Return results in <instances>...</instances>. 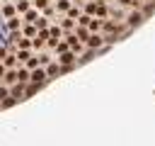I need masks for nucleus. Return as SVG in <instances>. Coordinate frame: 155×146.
I'll return each mask as SVG.
<instances>
[{
	"label": "nucleus",
	"instance_id": "bb28decb",
	"mask_svg": "<svg viewBox=\"0 0 155 146\" xmlns=\"http://www.w3.org/2000/svg\"><path fill=\"white\" fill-rule=\"evenodd\" d=\"M34 24H36L39 29H44V27H48V24H51V19H48V17H44V15H39V19H36Z\"/></svg>",
	"mask_w": 155,
	"mask_h": 146
},
{
	"label": "nucleus",
	"instance_id": "f3484780",
	"mask_svg": "<svg viewBox=\"0 0 155 146\" xmlns=\"http://www.w3.org/2000/svg\"><path fill=\"white\" fill-rule=\"evenodd\" d=\"M15 46H17V49H34V46H31V39H29V36H24V34L15 41Z\"/></svg>",
	"mask_w": 155,
	"mask_h": 146
},
{
	"label": "nucleus",
	"instance_id": "ddd939ff",
	"mask_svg": "<svg viewBox=\"0 0 155 146\" xmlns=\"http://www.w3.org/2000/svg\"><path fill=\"white\" fill-rule=\"evenodd\" d=\"M39 15H41V12H39L36 7H29V10L22 15V19H24V22H36V19H39Z\"/></svg>",
	"mask_w": 155,
	"mask_h": 146
},
{
	"label": "nucleus",
	"instance_id": "7ed1b4c3",
	"mask_svg": "<svg viewBox=\"0 0 155 146\" xmlns=\"http://www.w3.org/2000/svg\"><path fill=\"white\" fill-rule=\"evenodd\" d=\"M44 68H46V75H48L51 80H53V78H58L61 73H65V68H63V66L58 63V58H56V61H51V63H46Z\"/></svg>",
	"mask_w": 155,
	"mask_h": 146
},
{
	"label": "nucleus",
	"instance_id": "f8f14e48",
	"mask_svg": "<svg viewBox=\"0 0 155 146\" xmlns=\"http://www.w3.org/2000/svg\"><path fill=\"white\" fill-rule=\"evenodd\" d=\"M0 15H2V19H10V17H15V15H17V7H15L12 2H7V5H2Z\"/></svg>",
	"mask_w": 155,
	"mask_h": 146
},
{
	"label": "nucleus",
	"instance_id": "2eb2a0df",
	"mask_svg": "<svg viewBox=\"0 0 155 146\" xmlns=\"http://www.w3.org/2000/svg\"><path fill=\"white\" fill-rule=\"evenodd\" d=\"M41 15H44V17H48V19L53 22V17H58V10H56V5L51 2V5H46V7L41 10Z\"/></svg>",
	"mask_w": 155,
	"mask_h": 146
},
{
	"label": "nucleus",
	"instance_id": "f03ea898",
	"mask_svg": "<svg viewBox=\"0 0 155 146\" xmlns=\"http://www.w3.org/2000/svg\"><path fill=\"white\" fill-rule=\"evenodd\" d=\"M85 44H87L90 49H97V51L107 46V44H104V34H102V32H92V34H90V39H87Z\"/></svg>",
	"mask_w": 155,
	"mask_h": 146
},
{
	"label": "nucleus",
	"instance_id": "473e14b6",
	"mask_svg": "<svg viewBox=\"0 0 155 146\" xmlns=\"http://www.w3.org/2000/svg\"><path fill=\"white\" fill-rule=\"evenodd\" d=\"M140 2H145V0H140Z\"/></svg>",
	"mask_w": 155,
	"mask_h": 146
},
{
	"label": "nucleus",
	"instance_id": "20e7f679",
	"mask_svg": "<svg viewBox=\"0 0 155 146\" xmlns=\"http://www.w3.org/2000/svg\"><path fill=\"white\" fill-rule=\"evenodd\" d=\"M143 19H145V17H143V12H140L138 7H133V12L126 17V27H128V29H133V27H138Z\"/></svg>",
	"mask_w": 155,
	"mask_h": 146
},
{
	"label": "nucleus",
	"instance_id": "7c9ffc66",
	"mask_svg": "<svg viewBox=\"0 0 155 146\" xmlns=\"http://www.w3.org/2000/svg\"><path fill=\"white\" fill-rule=\"evenodd\" d=\"M5 56H7V46H0V61H2Z\"/></svg>",
	"mask_w": 155,
	"mask_h": 146
},
{
	"label": "nucleus",
	"instance_id": "9d476101",
	"mask_svg": "<svg viewBox=\"0 0 155 146\" xmlns=\"http://www.w3.org/2000/svg\"><path fill=\"white\" fill-rule=\"evenodd\" d=\"M22 24H24L22 15H15V17H10V19H7V29H10V32H15V29H22Z\"/></svg>",
	"mask_w": 155,
	"mask_h": 146
},
{
	"label": "nucleus",
	"instance_id": "412c9836",
	"mask_svg": "<svg viewBox=\"0 0 155 146\" xmlns=\"http://www.w3.org/2000/svg\"><path fill=\"white\" fill-rule=\"evenodd\" d=\"M19 100L17 97H12V95H7L5 100H0V109H7V107H12V105H17Z\"/></svg>",
	"mask_w": 155,
	"mask_h": 146
},
{
	"label": "nucleus",
	"instance_id": "a878e982",
	"mask_svg": "<svg viewBox=\"0 0 155 146\" xmlns=\"http://www.w3.org/2000/svg\"><path fill=\"white\" fill-rule=\"evenodd\" d=\"M51 2H53V0H31V7H36V10L41 12V10H44L46 5H51Z\"/></svg>",
	"mask_w": 155,
	"mask_h": 146
},
{
	"label": "nucleus",
	"instance_id": "5701e85b",
	"mask_svg": "<svg viewBox=\"0 0 155 146\" xmlns=\"http://www.w3.org/2000/svg\"><path fill=\"white\" fill-rule=\"evenodd\" d=\"M68 49H70V44H68V39H65V36H63V39H61V41H58V46H56V49H53V51H56V54H63V51H68Z\"/></svg>",
	"mask_w": 155,
	"mask_h": 146
},
{
	"label": "nucleus",
	"instance_id": "393cba45",
	"mask_svg": "<svg viewBox=\"0 0 155 146\" xmlns=\"http://www.w3.org/2000/svg\"><path fill=\"white\" fill-rule=\"evenodd\" d=\"M29 56H31V54H29V49H17V58H19V66H22V63H24Z\"/></svg>",
	"mask_w": 155,
	"mask_h": 146
},
{
	"label": "nucleus",
	"instance_id": "9b49d317",
	"mask_svg": "<svg viewBox=\"0 0 155 146\" xmlns=\"http://www.w3.org/2000/svg\"><path fill=\"white\" fill-rule=\"evenodd\" d=\"M140 12H143V17L155 15V0H145V2H140Z\"/></svg>",
	"mask_w": 155,
	"mask_h": 146
},
{
	"label": "nucleus",
	"instance_id": "dca6fc26",
	"mask_svg": "<svg viewBox=\"0 0 155 146\" xmlns=\"http://www.w3.org/2000/svg\"><path fill=\"white\" fill-rule=\"evenodd\" d=\"M19 78H17V68H7V73H5V78H2V83H7V85H12V83H17Z\"/></svg>",
	"mask_w": 155,
	"mask_h": 146
},
{
	"label": "nucleus",
	"instance_id": "c85d7f7f",
	"mask_svg": "<svg viewBox=\"0 0 155 146\" xmlns=\"http://www.w3.org/2000/svg\"><path fill=\"white\" fill-rule=\"evenodd\" d=\"M7 95H10V88H7V83H5V85H0V100H5Z\"/></svg>",
	"mask_w": 155,
	"mask_h": 146
},
{
	"label": "nucleus",
	"instance_id": "4468645a",
	"mask_svg": "<svg viewBox=\"0 0 155 146\" xmlns=\"http://www.w3.org/2000/svg\"><path fill=\"white\" fill-rule=\"evenodd\" d=\"M53 5H56V10H58V15H61V12L65 15V12L70 10V5H73V0H53Z\"/></svg>",
	"mask_w": 155,
	"mask_h": 146
},
{
	"label": "nucleus",
	"instance_id": "6e6552de",
	"mask_svg": "<svg viewBox=\"0 0 155 146\" xmlns=\"http://www.w3.org/2000/svg\"><path fill=\"white\" fill-rule=\"evenodd\" d=\"M2 63H5L7 68H17V66H19V58H17V51H7V56L2 58Z\"/></svg>",
	"mask_w": 155,
	"mask_h": 146
},
{
	"label": "nucleus",
	"instance_id": "39448f33",
	"mask_svg": "<svg viewBox=\"0 0 155 146\" xmlns=\"http://www.w3.org/2000/svg\"><path fill=\"white\" fill-rule=\"evenodd\" d=\"M24 88H27V83L17 80V83H12V85H10V95H12V97H17V100H24Z\"/></svg>",
	"mask_w": 155,
	"mask_h": 146
},
{
	"label": "nucleus",
	"instance_id": "1a4fd4ad",
	"mask_svg": "<svg viewBox=\"0 0 155 146\" xmlns=\"http://www.w3.org/2000/svg\"><path fill=\"white\" fill-rule=\"evenodd\" d=\"M41 88H44V83H34V80H29V83H27V88H24V97H31V95H36Z\"/></svg>",
	"mask_w": 155,
	"mask_h": 146
},
{
	"label": "nucleus",
	"instance_id": "6ab92c4d",
	"mask_svg": "<svg viewBox=\"0 0 155 146\" xmlns=\"http://www.w3.org/2000/svg\"><path fill=\"white\" fill-rule=\"evenodd\" d=\"M82 12H87V15L94 17V12H97V0H87V2L82 5Z\"/></svg>",
	"mask_w": 155,
	"mask_h": 146
},
{
	"label": "nucleus",
	"instance_id": "c756f323",
	"mask_svg": "<svg viewBox=\"0 0 155 146\" xmlns=\"http://www.w3.org/2000/svg\"><path fill=\"white\" fill-rule=\"evenodd\" d=\"M5 73H7V66H5V63H2V61H0V80H2V78H5Z\"/></svg>",
	"mask_w": 155,
	"mask_h": 146
},
{
	"label": "nucleus",
	"instance_id": "4be33fe9",
	"mask_svg": "<svg viewBox=\"0 0 155 146\" xmlns=\"http://www.w3.org/2000/svg\"><path fill=\"white\" fill-rule=\"evenodd\" d=\"M80 12H82V10H80V2H78V5H70V10H68L65 15H68V17H73V19H78V17H80Z\"/></svg>",
	"mask_w": 155,
	"mask_h": 146
},
{
	"label": "nucleus",
	"instance_id": "a211bd4d",
	"mask_svg": "<svg viewBox=\"0 0 155 146\" xmlns=\"http://www.w3.org/2000/svg\"><path fill=\"white\" fill-rule=\"evenodd\" d=\"M15 7H17V15H24V12L31 7V0H17Z\"/></svg>",
	"mask_w": 155,
	"mask_h": 146
},
{
	"label": "nucleus",
	"instance_id": "423d86ee",
	"mask_svg": "<svg viewBox=\"0 0 155 146\" xmlns=\"http://www.w3.org/2000/svg\"><path fill=\"white\" fill-rule=\"evenodd\" d=\"M58 24H61L63 34H70V32H75V24H78V19H73V17H68V15H65V19H58Z\"/></svg>",
	"mask_w": 155,
	"mask_h": 146
},
{
	"label": "nucleus",
	"instance_id": "0eeeda50",
	"mask_svg": "<svg viewBox=\"0 0 155 146\" xmlns=\"http://www.w3.org/2000/svg\"><path fill=\"white\" fill-rule=\"evenodd\" d=\"M36 32H39V27H36L34 22H24V24H22V34H24V36L34 39V36H36Z\"/></svg>",
	"mask_w": 155,
	"mask_h": 146
},
{
	"label": "nucleus",
	"instance_id": "f257e3e1",
	"mask_svg": "<svg viewBox=\"0 0 155 146\" xmlns=\"http://www.w3.org/2000/svg\"><path fill=\"white\" fill-rule=\"evenodd\" d=\"M56 56H58V63H61L65 71H70V68L78 63V58H80V56L73 51V49H68V51H63V54H56Z\"/></svg>",
	"mask_w": 155,
	"mask_h": 146
},
{
	"label": "nucleus",
	"instance_id": "2f4dec72",
	"mask_svg": "<svg viewBox=\"0 0 155 146\" xmlns=\"http://www.w3.org/2000/svg\"><path fill=\"white\" fill-rule=\"evenodd\" d=\"M78 2H87V0H78Z\"/></svg>",
	"mask_w": 155,
	"mask_h": 146
},
{
	"label": "nucleus",
	"instance_id": "b1692460",
	"mask_svg": "<svg viewBox=\"0 0 155 146\" xmlns=\"http://www.w3.org/2000/svg\"><path fill=\"white\" fill-rule=\"evenodd\" d=\"M22 66H27V68L31 71V68H36V66H41V63H39V56H29V58H27Z\"/></svg>",
	"mask_w": 155,
	"mask_h": 146
},
{
	"label": "nucleus",
	"instance_id": "cd10ccee",
	"mask_svg": "<svg viewBox=\"0 0 155 146\" xmlns=\"http://www.w3.org/2000/svg\"><path fill=\"white\" fill-rule=\"evenodd\" d=\"M51 61H53V58H51L48 54H39V63H41V66H46V63H51Z\"/></svg>",
	"mask_w": 155,
	"mask_h": 146
},
{
	"label": "nucleus",
	"instance_id": "aec40b11",
	"mask_svg": "<svg viewBox=\"0 0 155 146\" xmlns=\"http://www.w3.org/2000/svg\"><path fill=\"white\" fill-rule=\"evenodd\" d=\"M102 22H104L102 17H92V19H90V24H87V27H90V32H102Z\"/></svg>",
	"mask_w": 155,
	"mask_h": 146
}]
</instances>
